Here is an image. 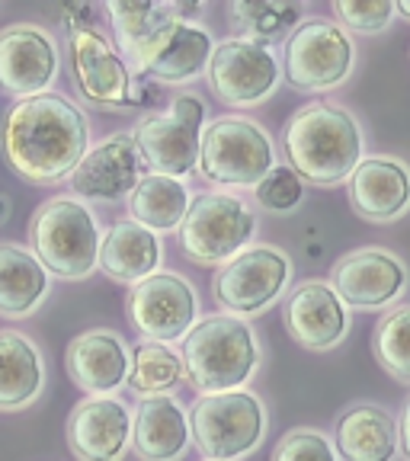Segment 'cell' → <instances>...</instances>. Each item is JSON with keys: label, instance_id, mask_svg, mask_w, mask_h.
Listing matches in <instances>:
<instances>
[{"label": "cell", "instance_id": "28", "mask_svg": "<svg viewBox=\"0 0 410 461\" xmlns=\"http://www.w3.org/2000/svg\"><path fill=\"white\" fill-rule=\"evenodd\" d=\"M199 7H183V4H106V14L113 20L115 39H119V51L132 68L138 65V58L148 51V45L160 36V29L177 16L193 20Z\"/></svg>", "mask_w": 410, "mask_h": 461}, {"label": "cell", "instance_id": "27", "mask_svg": "<svg viewBox=\"0 0 410 461\" xmlns=\"http://www.w3.org/2000/svg\"><path fill=\"white\" fill-rule=\"evenodd\" d=\"M189 205H193V193L187 183L148 173L129 195V221L141 224L144 230L160 238V234L183 228Z\"/></svg>", "mask_w": 410, "mask_h": 461}, {"label": "cell", "instance_id": "8", "mask_svg": "<svg viewBox=\"0 0 410 461\" xmlns=\"http://www.w3.org/2000/svg\"><path fill=\"white\" fill-rule=\"evenodd\" d=\"M356 65V45L337 20L308 16L286 39V80L305 94L343 84Z\"/></svg>", "mask_w": 410, "mask_h": 461}, {"label": "cell", "instance_id": "25", "mask_svg": "<svg viewBox=\"0 0 410 461\" xmlns=\"http://www.w3.org/2000/svg\"><path fill=\"white\" fill-rule=\"evenodd\" d=\"M51 288L49 269L23 244H0V317L23 321L45 304Z\"/></svg>", "mask_w": 410, "mask_h": 461}, {"label": "cell", "instance_id": "11", "mask_svg": "<svg viewBox=\"0 0 410 461\" xmlns=\"http://www.w3.org/2000/svg\"><path fill=\"white\" fill-rule=\"evenodd\" d=\"M212 94L234 109H251L267 103L276 94V86L282 80L279 61H276L273 49L260 42H247V39H224L215 42L212 61L205 68Z\"/></svg>", "mask_w": 410, "mask_h": 461}, {"label": "cell", "instance_id": "36", "mask_svg": "<svg viewBox=\"0 0 410 461\" xmlns=\"http://www.w3.org/2000/svg\"><path fill=\"white\" fill-rule=\"evenodd\" d=\"M397 436H401V452L410 458V401L404 403V411H401V426H397Z\"/></svg>", "mask_w": 410, "mask_h": 461}, {"label": "cell", "instance_id": "24", "mask_svg": "<svg viewBox=\"0 0 410 461\" xmlns=\"http://www.w3.org/2000/svg\"><path fill=\"white\" fill-rule=\"evenodd\" d=\"M45 391V359L20 330H0V411H26Z\"/></svg>", "mask_w": 410, "mask_h": 461}, {"label": "cell", "instance_id": "7", "mask_svg": "<svg viewBox=\"0 0 410 461\" xmlns=\"http://www.w3.org/2000/svg\"><path fill=\"white\" fill-rule=\"evenodd\" d=\"M257 234V212L251 202L228 189H209L193 199L180 228V244L199 267H224L244 253Z\"/></svg>", "mask_w": 410, "mask_h": 461}, {"label": "cell", "instance_id": "9", "mask_svg": "<svg viewBox=\"0 0 410 461\" xmlns=\"http://www.w3.org/2000/svg\"><path fill=\"white\" fill-rule=\"evenodd\" d=\"M292 279V259L273 244L247 247L212 279V298L231 317H253L273 308Z\"/></svg>", "mask_w": 410, "mask_h": 461}, {"label": "cell", "instance_id": "3", "mask_svg": "<svg viewBox=\"0 0 410 461\" xmlns=\"http://www.w3.org/2000/svg\"><path fill=\"white\" fill-rule=\"evenodd\" d=\"M180 359L199 394L241 391L260 368V339L244 317L212 314L183 337Z\"/></svg>", "mask_w": 410, "mask_h": 461}, {"label": "cell", "instance_id": "23", "mask_svg": "<svg viewBox=\"0 0 410 461\" xmlns=\"http://www.w3.org/2000/svg\"><path fill=\"white\" fill-rule=\"evenodd\" d=\"M160 263H164V247H160L158 234L123 218V221H115L106 230V238L100 244V267L96 269H103V276L109 282L138 285L148 276L160 273Z\"/></svg>", "mask_w": 410, "mask_h": 461}, {"label": "cell", "instance_id": "17", "mask_svg": "<svg viewBox=\"0 0 410 461\" xmlns=\"http://www.w3.org/2000/svg\"><path fill=\"white\" fill-rule=\"evenodd\" d=\"M138 180H141V158L135 138L132 131H119L84 154L77 170L68 176V186L80 202H119L129 199Z\"/></svg>", "mask_w": 410, "mask_h": 461}, {"label": "cell", "instance_id": "16", "mask_svg": "<svg viewBox=\"0 0 410 461\" xmlns=\"http://www.w3.org/2000/svg\"><path fill=\"white\" fill-rule=\"evenodd\" d=\"M68 448L77 461H123L132 446V411L119 397H84L65 423Z\"/></svg>", "mask_w": 410, "mask_h": 461}, {"label": "cell", "instance_id": "35", "mask_svg": "<svg viewBox=\"0 0 410 461\" xmlns=\"http://www.w3.org/2000/svg\"><path fill=\"white\" fill-rule=\"evenodd\" d=\"M167 113L180 115L183 122L199 125V129L205 125V103H202V96L193 94V90H187V94H180V96H173Z\"/></svg>", "mask_w": 410, "mask_h": 461}, {"label": "cell", "instance_id": "18", "mask_svg": "<svg viewBox=\"0 0 410 461\" xmlns=\"http://www.w3.org/2000/svg\"><path fill=\"white\" fill-rule=\"evenodd\" d=\"M212 51H215V39L209 29L187 16H177L160 29V36L138 58L135 71L160 80V84H189L205 74Z\"/></svg>", "mask_w": 410, "mask_h": 461}, {"label": "cell", "instance_id": "34", "mask_svg": "<svg viewBox=\"0 0 410 461\" xmlns=\"http://www.w3.org/2000/svg\"><path fill=\"white\" fill-rule=\"evenodd\" d=\"M395 4L391 0H333V16L340 20V26L372 36L382 32L395 20Z\"/></svg>", "mask_w": 410, "mask_h": 461}, {"label": "cell", "instance_id": "29", "mask_svg": "<svg viewBox=\"0 0 410 461\" xmlns=\"http://www.w3.org/2000/svg\"><path fill=\"white\" fill-rule=\"evenodd\" d=\"M228 20L241 39L269 45L302 23V7L286 0H231Z\"/></svg>", "mask_w": 410, "mask_h": 461}, {"label": "cell", "instance_id": "26", "mask_svg": "<svg viewBox=\"0 0 410 461\" xmlns=\"http://www.w3.org/2000/svg\"><path fill=\"white\" fill-rule=\"evenodd\" d=\"M333 439L343 461H395L397 423L375 403H356L337 420Z\"/></svg>", "mask_w": 410, "mask_h": 461}, {"label": "cell", "instance_id": "4", "mask_svg": "<svg viewBox=\"0 0 410 461\" xmlns=\"http://www.w3.org/2000/svg\"><path fill=\"white\" fill-rule=\"evenodd\" d=\"M100 224L90 205L74 195H51L29 221V250L65 282H80L100 267Z\"/></svg>", "mask_w": 410, "mask_h": 461}, {"label": "cell", "instance_id": "1", "mask_svg": "<svg viewBox=\"0 0 410 461\" xmlns=\"http://www.w3.org/2000/svg\"><path fill=\"white\" fill-rule=\"evenodd\" d=\"M90 151V119L65 94L16 100L0 125V154L10 170L36 186L65 183Z\"/></svg>", "mask_w": 410, "mask_h": 461}, {"label": "cell", "instance_id": "33", "mask_svg": "<svg viewBox=\"0 0 410 461\" xmlns=\"http://www.w3.org/2000/svg\"><path fill=\"white\" fill-rule=\"evenodd\" d=\"M269 461H340L333 442L327 439L321 429H311V426H296L288 429L273 448V458Z\"/></svg>", "mask_w": 410, "mask_h": 461}, {"label": "cell", "instance_id": "20", "mask_svg": "<svg viewBox=\"0 0 410 461\" xmlns=\"http://www.w3.org/2000/svg\"><path fill=\"white\" fill-rule=\"evenodd\" d=\"M135 138L138 158L148 167V173L158 176H170V180H187L189 173L199 164V141L202 129L199 125L183 122L180 115L173 113H151L138 119L132 129Z\"/></svg>", "mask_w": 410, "mask_h": 461}, {"label": "cell", "instance_id": "14", "mask_svg": "<svg viewBox=\"0 0 410 461\" xmlns=\"http://www.w3.org/2000/svg\"><path fill=\"white\" fill-rule=\"evenodd\" d=\"M331 285L346 308L378 311L407 288V267L391 250L362 247L333 263Z\"/></svg>", "mask_w": 410, "mask_h": 461}, {"label": "cell", "instance_id": "30", "mask_svg": "<svg viewBox=\"0 0 410 461\" xmlns=\"http://www.w3.org/2000/svg\"><path fill=\"white\" fill-rule=\"evenodd\" d=\"M187 378L183 372L180 353H173L167 343H154L144 339L132 349V372H129V388L138 397H160L170 394L177 384Z\"/></svg>", "mask_w": 410, "mask_h": 461}, {"label": "cell", "instance_id": "22", "mask_svg": "<svg viewBox=\"0 0 410 461\" xmlns=\"http://www.w3.org/2000/svg\"><path fill=\"white\" fill-rule=\"evenodd\" d=\"M189 411L173 394L141 397L132 413V448L141 461H180L189 452Z\"/></svg>", "mask_w": 410, "mask_h": 461}, {"label": "cell", "instance_id": "21", "mask_svg": "<svg viewBox=\"0 0 410 461\" xmlns=\"http://www.w3.org/2000/svg\"><path fill=\"white\" fill-rule=\"evenodd\" d=\"M350 202L366 221L385 224L410 209V167L397 158H362L350 176Z\"/></svg>", "mask_w": 410, "mask_h": 461}, {"label": "cell", "instance_id": "2", "mask_svg": "<svg viewBox=\"0 0 410 461\" xmlns=\"http://www.w3.org/2000/svg\"><path fill=\"white\" fill-rule=\"evenodd\" d=\"M288 167L308 183L337 186L362 164V129L350 109L337 103H308L288 115L282 129Z\"/></svg>", "mask_w": 410, "mask_h": 461}, {"label": "cell", "instance_id": "10", "mask_svg": "<svg viewBox=\"0 0 410 461\" xmlns=\"http://www.w3.org/2000/svg\"><path fill=\"white\" fill-rule=\"evenodd\" d=\"M74 86L87 103L100 109H125L135 103V77L129 61L100 29L90 23H68Z\"/></svg>", "mask_w": 410, "mask_h": 461}, {"label": "cell", "instance_id": "15", "mask_svg": "<svg viewBox=\"0 0 410 461\" xmlns=\"http://www.w3.org/2000/svg\"><path fill=\"white\" fill-rule=\"evenodd\" d=\"M282 324L298 346L311 353H327L350 333V308L340 302L331 282L305 279L282 304Z\"/></svg>", "mask_w": 410, "mask_h": 461}, {"label": "cell", "instance_id": "37", "mask_svg": "<svg viewBox=\"0 0 410 461\" xmlns=\"http://www.w3.org/2000/svg\"><path fill=\"white\" fill-rule=\"evenodd\" d=\"M395 10L404 16V20H410V0H397V4H395Z\"/></svg>", "mask_w": 410, "mask_h": 461}, {"label": "cell", "instance_id": "32", "mask_svg": "<svg viewBox=\"0 0 410 461\" xmlns=\"http://www.w3.org/2000/svg\"><path fill=\"white\" fill-rule=\"evenodd\" d=\"M257 193V202L267 212H276V215H288L296 212L305 199V180L298 176L292 167H279L276 164L273 170L260 180V186L253 189Z\"/></svg>", "mask_w": 410, "mask_h": 461}, {"label": "cell", "instance_id": "13", "mask_svg": "<svg viewBox=\"0 0 410 461\" xmlns=\"http://www.w3.org/2000/svg\"><path fill=\"white\" fill-rule=\"evenodd\" d=\"M61 71V51L49 29L14 23L0 29V90L20 96L49 94Z\"/></svg>", "mask_w": 410, "mask_h": 461}, {"label": "cell", "instance_id": "31", "mask_svg": "<svg viewBox=\"0 0 410 461\" xmlns=\"http://www.w3.org/2000/svg\"><path fill=\"white\" fill-rule=\"evenodd\" d=\"M372 353L391 378L410 382V304L388 311L378 321L372 333Z\"/></svg>", "mask_w": 410, "mask_h": 461}, {"label": "cell", "instance_id": "12", "mask_svg": "<svg viewBox=\"0 0 410 461\" xmlns=\"http://www.w3.org/2000/svg\"><path fill=\"white\" fill-rule=\"evenodd\" d=\"M129 321L144 339L167 343L199 324V295L180 273H154L129 292Z\"/></svg>", "mask_w": 410, "mask_h": 461}, {"label": "cell", "instance_id": "19", "mask_svg": "<svg viewBox=\"0 0 410 461\" xmlns=\"http://www.w3.org/2000/svg\"><path fill=\"white\" fill-rule=\"evenodd\" d=\"M68 378L84 391L87 397H113L129 382L132 349L115 330L94 327L84 330L68 343L65 349Z\"/></svg>", "mask_w": 410, "mask_h": 461}, {"label": "cell", "instance_id": "6", "mask_svg": "<svg viewBox=\"0 0 410 461\" xmlns=\"http://www.w3.org/2000/svg\"><path fill=\"white\" fill-rule=\"evenodd\" d=\"M267 403L253 391L199 394L189 407V436L205 461H238L267 436Z\"/></svg>", "mask_w": 410, "mask_h": 461}, {"label": "cell", "instance_id": "5", "mask_svg": "<svg viewBox=\"0 0 410 461\" xmlns=\"http://www.w3.org/2000/svg\"><path fill=\"white\" fill-rule=\"evenodd\" d=\"M273 167V138L247 115H218L202 129L196 170L218 189H257Z\"/></svg>", "mask_w": 410, "mask_h": 461}]
</instances>
